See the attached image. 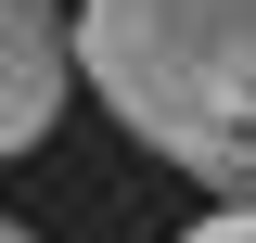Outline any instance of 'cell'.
Segmentation results:
<instances>
[{
  "label": "cell",
  "mask_w": 256,
  "mask_h": 243,
  "mask_svg": "<svg viewBox=\"0 0 256 243\" xmlns=\"http://www.w3.org/2000/svg\"><path fill=\"white\" fill-rule=\"evenodd\" d=\"M64 77H77L64 0H0V154H38V141H52Z\"/></svg>",
  "instance_id": "cell-2"
},
{
  "label": "cell",
  "mask_w": 256,
  "mask_h": 243,
  "mask_svg": "<svg viewBox=\"0 0 256 243\" xmlns=\"http://www.w3.org/2000/svg\"><path fill=\"white\" fill-rule=\"evenodd\" d=\"M0 243H38V230H26V218H0Z\"/></svg>",
  "instance_id": "cell-4"
},
{
  "label": "cell",
  "mask_w": 256,
  "mask_h": 243,
  "mask_svg": "<svg viewBox=\"0 0 256 243\" xmlns=\"http://www.w3.org/2000/svg\"><path fill=\"white\" fill-rule=\"evenodd\" d=\"M180 243H256V205H218L205 230H180Z\"/></svg>",
  "instance_id": "cell-3"
},
{
  "label": "cell",
  "mask_w": 256,
  "mask_h": 243,
  "mask_svg": "<svg viewBox=\"0 0 256 243\" xmlns=\"http://www.w3.org/2000/svg\"><path fill=\"white\" fill-rule=\"evenodd\" d=\"M64 52L141 154L256 205V0H90Z\"/></svg>",
  "instance_id": "cell-1"
}]
</instances>
